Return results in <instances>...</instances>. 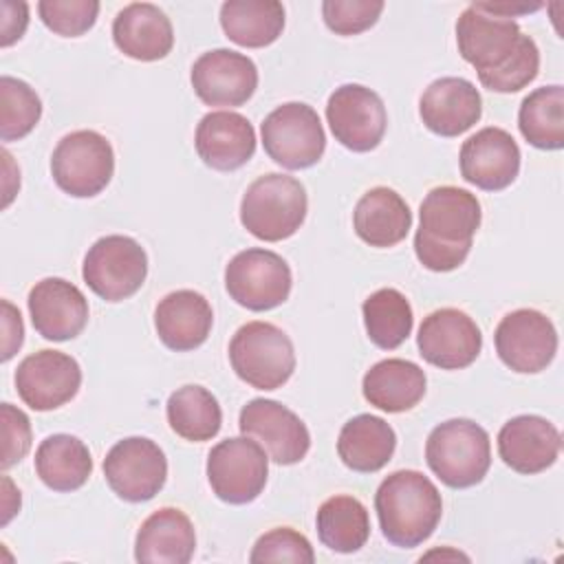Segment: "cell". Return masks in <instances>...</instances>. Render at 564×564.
Listing matches in <instances>:
<instances>
[{
  "label": "cell",
  "instance_id": "cell-1",
  "mask_svg": "<svg viewBox=\"0 0 564 564\" xmlns=\"http://www.w3.org/2000/svg\"><path fill=\"white\" fill-rule=\"evenodd\" d=\"M480 218V203L471 192L454 185L430 189L421 203L414 234L419 262L436 273L458 269L469 256Z\"/></svg>",
  "mask_w": 564,
  "mask_h": 564
},
{
  "label": "cell",
  "instance_id": "cell-2",
  "mask_svg": "<svg viewBox=\"0 0 564 564\" xmlns=\"http://www.w3.org/2000/svg\"><path fill=\"white\" fill-rule=\"evenodd\" d=\"M375 511L383 538L401 549L423 544L441 522L443 500L436 485L416 469H399L381 480Z\"/></svg>",
  "mask_w": 564,
  "mask_h": 564
},
{
  "label": "cell",
  "instance_id": "cell-3",
  "mask_svg": "<svg viewBox=\"0 0 564 564\" xmlns=\"http://www.w3.org/2000/svg\"><path fill=\"white\" fill-rule=\"evenodd\" d=\"M306 212L308 198L304 185L280 172L258 176L240 200L242 227L264 242L291 238L302 227Z\"/></svg>",
  "mask_w": 564,
  "mask_h": 564
},
{
  "label": "cell",
  "instance_id": "cell-4",
  "mask_svg": "<svg viewBox=\"0 0 564 564\" xmlns=\"http://www.w3.org/2000/svg\"><path fill=\"white\" fill-rule=\"evenodd\" d=\"M425 460L447 487H474L487 476L491 465L489 434L469 419L438 423L427 436Z\"/></svg>",
  "mask_w": 564,
  "mask_h": 564
},
{
  "label": "cell",
  "instance_id": "cell-5",
  "mask_svg": "<svg viewBox=\"0 0 564 564\" xmlns=\"http://www.w3.org/2000/svg\"><path fill=\"white\" fill-rule=\"evenodd\" d=\"M234 372L258 390L284 386L295 370L291 337L271 322H247L229 341Z\"/></svg>",
  "mask_w": 564,
  "mask_h": 564
},
{
  "label": "cell",
  "instance_id": "cell-6",
  "mask_svg": "<svg viewBox=\"0 0 564 564\" xmlns=\"http://www.w3.org/2000/svg\"><path fill=\"white\" fill-rule=\"evenodd\" d=\"M51 174L57 187L75 198L97 196L115 174L110 141L95 130H75L53 150Z\"/></svg>",
  "mask_w": 564,
  "mask_h": 564
},
{
  "label": "cell",
  "instance_id": "cell-7",
  "mask_svg": "<svg viewBox=\"0 0 564 564\" xmlns=\"http://www.w3.org/2000/svg\"><path fill=\"white\" fill-rule=\"evenodd\" d=\"M264 152L286 170L315 165L326 150L319 115L302 101H289L271 110L262 126Z\"/></svg>",
  "mask_w": 564,
  "mask_h": 564
},
{
  "label": "cell",
  "instance_id": "cell-8",
  "mask_svg": "<svg viewBox=\"0 0 564 564\" xmlns=\"http://www.w3.org/2000/svg\"><path fill=\"white\" fill-rule=\"evenodd\" d=\"M84 282L106 302L134 295L148 275L145 249L130 236H104L88 249L82 267Z\"/></svg>",
  "mask_w": 564,
  "mask_h": 564
},
{
  "label": "cell",
  "instance_id": "cell-9",
  "mask_svg": "<svg viewBox=\"0 0 564 564\" xmlns=\"http://www.w3.org/2000/svg\"><path fill=\"white\" fill-rule=\"evenodd\" d=\"M291 286V267L282 256L269 249H245L225 267V289L229 297L249 311H271L284 304Z\"/></svg>",
  "mask_w": 564,
  "mask_h": 564
},
{
  "label": "cell",
  "instance_id": "cell-10",
  "mask_svg": "<svg viewBox=\"0 0 564 564\" xmlns=\"http://www.w3.org/2000/svg\"><path fill=\"white\" fill-rule=\"evenodd\" d=\"M269 456L249 436L216 443L207 456V480L216 498L229 505L256 500L267 485Z\"/></svg>",
  "mask_w": 564,
  "mask_h": 564
},
{
  "label": "cell",
  "instance_id": "cell-11",
  "mask_svg": "<svg viewBox=\"0 0 564 564\" xmlns=\"http://www.w3.org/2000/svg\"><path fill=\"white\" fill-rule=\"evenodd\" d=\"M524 37L516 20L487 13L478 2L469 4L456 22L458 53L476 68L478 77L505 68L518 55Z\"/></svg>",
  "mask_w": 564,
  "mask_h": 564
},
{
  "label": "cell",
  "instance_id": "cell-12",
  "mask_svg": "<svg viewBox=\"0 0 564 564\" xmlns=\"http://www.w3.org/2000/svg\"><path fill=\"white\" fill-rule=\"evenodd\" d=\"M104 476L121 500L145 502L163 489L167 458L152 438L128 436L115 443L106 454Z\"/></svg>",
  "mask_w": 564,
  "mask_h": 564
},
{
  "label": "cell",
  "instance_id": "cell-13",
  "mask_svg": "<svg viewBox=\"0 0 564 564\" xmlns=\"http://www.w3.org/2000/svg\"><path fill=\"white\" fill-rule=\"evenodd\" d=\"M494 341L500 361L522 375L544 370L557 352V330L553 322L535 308L507 313L496 326Z\"/></svg>",
  "mask_w": 564,
  "mask_h": 564
},
{
  "label": "cell",
  "instance_id": "cell-14",
  "mask_svg": "<svg viewBox=\"0 0 564 564\" xmlns=\"http://www.w3.org/2000/svg\"><path fill=\"white\" fill-rule=\"evenodd\" d=\"M240 432L253 438L278 465H295L311 449L306 423L273 399H251L240 410Z\"/></svg>",
  "mask_w": 564,
  "mask_h": 564
},
{
  "label": "cell",
  "instance_id": "cell-15",
  "mask_svg": "<svg viewBox=\"0 0 564 564\" xmlns=\"http://www.w3.org/2000/svg\"><path fill=\"white\" fill-rule=\"evenodd\" d=\"M326 121L333 137L344 148L352 152H370L386 134L388 115L375 90L361 84H344L328 97Z\"/></svg>",
  "mask_w": 564,
  "mask_h": 564
},
{
  "label": "cell",
  "instance_id": "cell-16",
  "mask_svg": "<svg viewBox=\"0 0 564 564\" xmlns=\"http://www.w3.org/2000/svg\"><path fill=\"white\" fill-rule=\"evenodd\" d=\"M82 386L79 364L62 352L44 348L24 357L15 370L18 397L37 412L55 410L68 403Z\"/></svg>",
  "mask_w": 564,
  "mask_h": 564
},
{
  "label": "cell",
  "instance_id": "cell-17",
  "mask_svg": "<svg viewBox=\"0 0 564 564\" xmlns=\"http://www.w3.org/2000/svg\"><path fill=\"white\" fill-rule=\"evenodd\" d=\"M419 355L441 368L460 370L476 361L482 348V335L476 322L458 308H438L430 313L416 335Z\"/></svg>",
  "mask_w": 564,
  "mask_h": 564
},
{
  "label": "cell",
  "instance_id": "cell-18",
  "mask_svg": "<svg viewBox=\"0 0 564 564\" xmlns=\"http://www.w3.org/2000/svg\"><path fill=\"white\" fill-rule=\"evenodd\" d=\"M192 88L207 106H242L258 88V68L251 57L231 48L203 53L189 73Z\"/></svg>",
  "mask_w": 564,
  "mask_h": 564
},
{
  "label": "cell",
  "instance_id": "cell-19",
  "mask_svg": "<svg viewBox=\"0 0 564 564\" xmlns=\"http://www.w3.org/2000/svg\"><path fill=\"white\" fill-rule=\"evenodd\" d=\"M458 159L463 178L485 192L509 187L520 172V148L516 139L496 126L482 128L463 141Z\"/></svg>",
  "mask_w": 564,
  "mask_h": 564
},
{
  "label": "cell",
  "instance_id": "cell-20",
  "mask_svg": "<svg viewBox=\"0 0 564 564\" xmlns=\"http://www.w3.org/2000/svg\"><path fill=\"white\" fill-rule=\"evenodd\" d=\"M33 328L51 341L77 337L88 324L86 295L64 278H44L29 291Z\"/></svg>",
  "mask_w": 564,
  "mask_h": 564
},
{
  "label": "cell",
  "instance_id": "cell-21",
  "mask_svg": "<svg viewBox=\"0 0 564 564\" xmlns=\"http://www.w3.org/2000/svg\"><path fill=\"white\" fill-rule=\"evenodd\" d=\"M562 449L560 430L538 414L509 419L498 432V454L518 474H540L549 469Z\"/></svg>",
  "mask_w": 564,
  "mask_h": 564
},
{
  "label": "cell",
  "instance_id": "cell-22",
  "mask_svg": "<svg viewBox=\"0 0 564 564\" xmlns=\"http://www.w3.org/2000/svg\"><path fill=\"white\" fill-rule=\"evenodd\" d=\"M419 115L430 132L438 137H458L478 123L482 99L469 79L441 77L423 90Z\"/></svg>",
  "mask_w": 564,
  "mask_h": 564
},
{
  "label": "cell",
  "instance_id": "cell-23",
  "mask_svg": "<svg viewBox=\"0 0 564 564\" xmlns=\"http://www.w3.org/2000/svg\"><path fill=\"white\" fill-rule=\"evenodd\" d=\"M194 145L207 167L231 172L253 156L256 130L247 117L231 110H216L198 121Z\"/></svg>",
  "mask_w": 564,
  "mask_h": 564
},
{
  "label": "cell",
  "instance_id": "cell-24",
  "mask_svg": "<svg viewBox=\"0 0 564 564\" xmlns=\"http://www.w3.org/2000/svg\"><path fill=\"white\" fill-rule=\"evenodd\" d=\"M214 311L205 295L192 289L167 293L154 308V328L159 339L176 352L194 350L212 333Z\"/></svg>",
  "mask_w": 564,
  "mask_h": 564
},
{
  "label": "cell",
  "instance_id": "cell-25",
  "mask_svg": "<svg viewBox=\"0 0 564 564\" xmlns=\"http://www.w3.org/2000/svg\"><path fill=\"white\" fill-rule=\"evenodd\" d=\"M115 46L139 62L163 59L174 46L170 18L150 2L126 4L112 22Z\"/></svg>",
  "mask_w": 564,
  "mask_h": 564
},
{
  "label": "cell",
  "instance_id": "cell-26",
  "mask_svg": "<svg viewBox=\"0 0 564 564\" xmlns=\"http://www.w3.org/2000/svg\"><path fill=\"white\" fill-rule=\"evenodd\" d=\"M196 551L192 520L176 507L148 516L134 540V560L143 564H187Z\"/></svg>",
  "mask_w": 564,
  "mask_h": 564
},
{
  "label": "cell",
  "instance_id": "cell-27",
  "mask_svg": "<svg viewBox=\"0 0 564 564\" xmlns=\"http://www.w3.org/2000/svg\"><path fill=\"white\" fill-rule=\"evenodd\" d=\"M352 227L366 245L388 249L399 245L412 229V212L394 189L379 185L357 200Z\"/></svg>",
  "mask_w": 564,
  "mask_h": 564
},
{
  "label": "cell",
  "instance_id": "cell-28",
  "mask_svg": "<svg viewBox=\"0 0 564 564\" xmlns=\"http://www.w3.org/2000/svg\"><path fill=\"white\" fill-rule=\"evenodd\" d=\"M425 372L408 359L390 357L377 361L361 381L366 401L383 412L399 414L412 410L425 394Z\"/></svg>",
  "mask_w": 564,
  "mask_h": 564
},
{
  "label": "cell",
  "instance_id": "cell-29",
  "mask_svg": "<svg viewBox=\"0 0 564 564\" xmlns=\"http://www.w3.org/2000/svg\"><path fill=\"white\" fill-rule=\"evenodd\" d=\"M397 434L388 421L375 414H357L344 423L337 438L341 463L359 474H372L386 467L394 454Z\"/></svg>",
  "mask_w": 564,
  "mask_h": 564
},
{
  "label": "cell",
  "instance_id": "cell-30",
  "mask_svg": "<svg viewBox=\"0 0 564 564\" xmlns=\"http://www.w3.org/2000/svg\"><path fill=\"white\" fill-rule=\"evenodd\" d=\"M35 471L53 491H75L93 474V458L84 441L70 434L46 436L35 449Z\"/></svg>",
  "mask_w": 564,
  "mask_h": 564
},
{
  "label": "cell",
  "instance_id": "cell-31",
  "mask_svg": "<svg viewBox=\"0 0 564 564\" xmlns=\"http://www.w3.org/2000/svg\"><path fill=\"white\" fill-rule=\"evenodd\" d=\"M220 26L238 46L262 48L284 29V7L278 0H227L220 7Z\"/></svg>",
  "mask_w": 564,
  "mask_h": 564
},
{
  "label": "cell",
  "instance_id": "cell-32",
  "mask_svg": "<svg viewBox=\"0 0 564 564\" xmlns=\"http://www.w3.org/2000/svg\"><path fill=\"white\" fill-rule=\"evenodd\" d=\"M317 535L335 553H355L370 538L368 509L355 496H333L317 509Z\"/></svg>",
  "mask_w": 564,
  "mask_h": 564
},
{
  "label": "cell",
  "instance_id": "cell-33",
  "mask_svg": "<svg viewBox=\"0 0 564 564\" xmlns=\"http://www.w3.org/2000/svg\"><path fill=\"white\" fill-rule=\"evenodd\" d=\"M172 432L192 443L209 441L223 425V410L216 397L203 386H183L174 390L165 405Z\"/></svg>",
  "mask_w": 564,
  "mask_h": 564
},
{
  "label": "cell",
  "instance_id": "cell-34",
  "mask_svg": "<svg viewBox=\"0 0 564 564\" xmlns=\"http://www.w3.org/2000/svg\"><path fill=\"white\" fill-rule=\"evenodd\" d=\"M518 128L533 148H564V88L551 84L529 93L518 110Z\"/></svg>",
  "mask_w": 564,
  "mask_h": 564
},
{
  "label": "cell",
  "instance_id": "cell-35",
  "mask_svg": "<svg viewBox=\"0 0 564 564\" xmlns=\"http://www.w3.org/2000/svg\"><path fill=\"white\" fill-rule=\"evenodd\" d=\"M361 313L370 341L383 350L399 348L412 333V306L397 289L388 286L370 293L361 304Z\"/></svg>",
  "mask_w": 564,
  "mask_h": 564
},
{
  "label": "cell",
  "instance_id": "cell-36",
  "mask_svg": "<svg viewBox=\"0 0 564 564\" xmlns=\"http://www.w3.org/2000/svg\"><path fill=\"white\" fill-rule=\"evenodd\" d=\"M0 139L18 141L26 137L42 117L37 93L22 79L0 77Z\"/></svg>",
  "mask_w": 564,
  "mask_h": 564
},
{
  "label": "cell",
  "instance_id": "cell-37",
  "mask_svg": "<svg viewBox=\"0 0 564 564\" xmlns=\"http://www.w3.org/2000/svg\"><path fill=\"white\" fill-rule=\"evenodd\" d=\"M40 20L62 37L84 35L99 15L95 0H42L37 2Z\"/></svg>",
  "mask_w": 564,
  "mask_h": 564
},
{
  "label": "cell",
  "instance_id": "cell-38",
  "mask_svg": "<svg viewBox=\"0 0 564 564\" xmlns=\"http://www.w3.org/2000/svg\"><path fill=\"white\" fill-rule=\"evenodd\" d=\"M249 560L256 562H297L313 564L315 553L306 535L297 533L291 527H278L260 535L251 549Z\"/></svg>",
  "mask_w": 564,
  "mask_h": 564
},
{
  "label": "cell",
  "instance_id": "cell-39",
  "mask_svg": "<svg viewBox=\"0 0 564 564\" xmlns=\"http://www.w3.org/2000/svg\"><path fill=\"white\" fill-rule=\"evenodd\" d=\"M383 11L381 0H324L322 15L337 35H357L370 29Z\"/></svg>",
  "mask_w": 564,
  "mask_h": 564
},
{
  "label": "cell",
  "instance_id": "cell-40",
  "mask_svg": "<svg viewBox=\"0 0 564 564\" xmlns=\"http://www.w3.org/2000/svg\"><path fill=\"white\" fill-rule=\"evenodd\" d=\"M540 70V51L531 35L524 37L518 55L498 73L478 77L480 84L494 93H518L529 86Z\"/></svg>",
  "mask_w": 564,
  "mask_h": 564
},
{
  "label": "cell",
  "instance_id": "cell-41",
  "mask_svg": "<svg viewBox=\"0 0 564 564\" xmlns=\"http://www.w3.org/2000/svg\"><path fill=\"white\" fill-rule=\"evenodd\" d=\"M2 469H9L11 465L20 463L31 449L29 416L11 403H2Z\"/></svg>",
  "mask_w": 564,
  "mask_h": 564
},
{
  "label": "cell",
  "instance_id": "cell-42",
  "mask_svg": "<svg viewBox=\"0 0 564 564\" xmlns=\"http://www.w3.org/2000/svg\"><path fill=\"white\" fill-rule=\"evenodd\" d=\"M2 361H9L20 350L24 339L20 311L9 300H2Z\"/></svg>",
  "mask_w": 564,
  "mask_h": 564
},
{
  "label": "cell",
  "instance_id": "cell-43",
  "mask_svg": "<svg viewBox=\"0 0 564 564\" xmlns=\"http://www.w3.org/2000/svg\"><path fill=\"white\" fill-rule=\"evenodd\" d=\"M2 46H11L22 37L29 24V7L26 2H2Z\"/></svg>",
  "mask_w": 564,
  "mask_h": 564
}]
</instances>
